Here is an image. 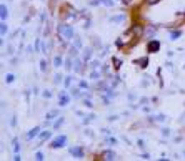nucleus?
Instances as JSON below:
<instances>
[{
  "label": "nucleus",
  "mask_w": 185,
  "mask_h": 161,
  "mask_svg": "<svg viewBox=\"0 0 185 161\" xmlns=\"http://www.w3.org/2000/svg\"><path fill=\"white\" fill-rule=\"evenodd\" d=\"M57 30H59V33L62 35L65 40H72V37H73V28H72L70 25H60Z\"/></svg>",
  "instance_id": "f257e3e1"
},
{
  "label": "nucleus",
  "mask_w": 185,
  "mask_h": 161,
  "mask_svg": "<svg viewBox=\"0 0 185 161\" xmlns=\"http://www.w3.org/2000/svg\"><path fill=\"white\" fill-rule=\"evenodd\" d=\"M65 143H67V136L65 135H60V136H57L54 141H52V148H62V146H65Z\"/></svg>",
  "instance_id": "f03ea898"
},
{
  "label": "nucleus",
  "mask_w": 185,
  "mask_h": 161,
  "mask_svg": "<svg viewBox=\"0 0 185 161\" xmlns=\"http://www.w3.org/2000/svg\"><path fill=\"white\" fill-rule=\"evenodd\" d=\"M70 154L72 156H77V158H82L84 156V149L80 148V146H73V148H70Z\"/></svg>",
  "instance_id": "7ed1b4c3"
},
{
  "label": "nucleus",
  "mask_w": 185,
  "mask_h": 161,
  "mask_svg": "<svg viewBox=\"0 0 185 161\" xmlns=\"http://www.w3.org/2000/svg\"><path fill=\"white\" fill-rule=\"evenodd\" d=\"M159 48H160V43L157 42V40H152V42L148 43V51H152V53L159 51Z\"/></svg>",
  "instance_id": "20e7f679"
},
{
  "label": "nucleus",
  "mask_w": 185,
  "mask_h": 161,
  "mask_svg": "<svg viewBox=\"0 0 185 161\" xmlns=\"http://www.w3.org/2000/svg\"><path fill=\"white\" fill-rule=\"evenodd\" d=\"M38 131H40V128H34V130H30L29 133H27V140H32V138H35V136L38 135Z\"/></svg>",
  "instance_id": "39448f33"
},
{
  "label": "nucleus",
  "mask_w": 185,
  "mask_h": 161,
  "mask_svg": "<svg viewBox=\"0 0 185 161\" xmlns=\"http://www.w3.org/2000/svg\"><path fill=\"white\" fill-rule=\"evenodd\" d=\"M68 102H70V98H68L65 93H62V95H60V102H59V105H60V106H65Z\"/></svg>",
  "instance_id": "423d86ee"
},
{
  "label": "nucleus",
  "mask_w": 185,
  "mask_h": 161,
  "mask_svg": "<svg viewBox=\"0 0 185 161\" xmlns=\"http://www.w3.org/2000/svg\"><path fill=\"white\" fill-rule=\"evenodd\" d=\"M0 12H2V13H0V15H2V20L5 22V18L9 17V12H7V7H5V5H2V7H0Z\"/></svg>",
  "instance_id": "0eeeda50"
},
{
  "label": "nucleus",
  "mask_w": 185,
  "mask_h": 161,
  "mask_svg": "<svg viewBox=\"0 0 185 161\" xmlns=\"http://www.w3.org/2000/svg\"><path fill=\"white\" fill-rule=\"evenodd\" d=\"M114 158H115V154L112 151H105V153H104V160H114Z\"/></svg>",
  "instance_id": "6e6552de"
},
{
  "label": "nucleus",
  "mask_w": 185,
  "mask_h": 161,
  "mask_svg": "<svg viewBox=\"0 0 185 161\" xmlns=\"http://www.w3.org/2000/svg\"><path fill=\"white\" fill-rule=\"evenodd\" d=\"M57 115H59V110H54V111H50V113H47L45 118H47V120H52V118H55Z\"/></svg>",
  "instance_id": "1a4fd4ad"
},
{
  "label": "nucleus",
  "mask_w": 185,
  "mask_h": 161,
  "mask_svg": "<svg viewBox=\"0 0 185 161\" xmlns=\"http://www.w3.org/2000/svg\"><path fill=\"white\" fill-rule=\"evenodd\" d=\"M125 20V15H117V17H112L110 22H123Z\"/></svg>",
  "instance_id": "9d476101"
},
{
  "label": "nucleus",
  "mask_w": 185,
  "mask_h": 161,
  "mask_svg": "<svg viewBox=\"0 0 185 161\" xmlns=\"http://www.w3.org/2000/svg\"><path fill=\"white\" fill-rule=\"evenodd\" d=\"M170 37H172V40H177V38L180 37V30H173L172 33H170Z\"/></svg>",
  "instance_id": "9b49d317"
},
{
  "label": "nucleus",
  "mask_w": 185,
  "mask_h": 161,
  "mask_svg": "<svg viewBox=\"0 0 185 161\" xmlns=\"http://www.w3.org/2000/svg\"><path fill=\"white\" fill-rule=\"evenodd\" d=\"M54 65L59 68L60 65H62V57H55V58H54Z\"/></svg>",
  "instance_id": "f8f14e48"
},
{
  "label": "nucleus",
  "mask_w": 185,
  "mask_h": 161,
  "mask_svg": "<svg viewBox=\"0 0 185 161\" xmlns=\"http://www.w3.org/2000/svg\"><path fill=\"white\" fill-rule=\"evenodd\" d=\"M137 63H140V67L145 68V67H147V63H148V58H140L139 62H137Z\"/></svg>",
  "instance_id": "ddd939ff"
},
{
  "label": "nucleus",
  "mask_w": 185,
  "mask_h": 161,
  "mask_svg": "<svg viewBox=\"0 0 185 161\" xmlns=\"http://www.w3.org/2000/svg\"><path fill=\"white\" fill-rule=\"evenodd\" d=\"M90 57H92V50H90V48H87V50H85V53H84V60L87 62Z\"/></svg>",
  "instance_id": "4468645a"
},
{
  "label": "nucleus",
  "mask_w": 185,
  "mask_h": 161,
  "mask_svg": "<svg viewBox=\"0 0 185 161\" xmlns=\"http://www.w3.org/2000/svg\"><path fill=\"white\" fill-rule=\"evenodd\" d=\"M50 138V131H43L40 133V140H48Z\"/></svg>",
  "instance_id": "2eb2a0df"
},
{
  "label": "nucleus",
  "mask_w": 185,
  "mask_h": 161,
  "mask_svg": "<svg viewBox=\"0 0 185 161\" xmlns=\"http://www.w3.org/2000/svg\"><path fill=\"white\" fill-rule=\"evenodd\" d=\"M40 70H42V72H45V70H47V62H45V60L40 62Z\"/></svg>",
  "instance_id": "dca6fc26"
},
{
  "label": "nucleus",
  "mask_w": 185,
  "mask_h": 161,
  "mask_svg": "<svg viewBox=\"0 0 185 161\" xmlns=\"http://www.w3.org/2000/svg\"><path fill=\"white\" fill-rule=\"evenodd\" d=\"M7 30H9V27H7V23L4 22V23H2V35H5V33H7Z\"/></svg>",
  "instance_id": "f3484780"
},
{
  "label": "nucleus",
  "mask_w": 185,
  "mask_h": 161,
  "mask_svg": "<svg viewBox=\"0 0 185 161\" xmlns=\"http://www.w3.org/2000/svg\"><path fill=\"white\" fill-rule=\"evenodd\" d=\"M35 160L42 161V160H43V154H42V153H40V151H37V153H35Z\"/></svg>",
  "instance_id": "a211bd4d"
},
{
  "label": "nucleus",
  "mask_w": 185,
  "mask_h": 161,
  "mask_svg": "<svg viewBox=\"0 0 185 161\" xmlns=\"http://www.w3.org/2000/svg\"><path fill=\"white\" fill-rule=\"evenodd\" d=\"M13 80H15V76H13L12 73H9V75H7V83H12Z\"/></svg>",
  "instance_id": "6ab92c4d"
},
{
  "label": "nucleus",
  "mask_w": 185,
  "mask_h": 161,
  "mask_svg": "<svg viewBox=\"0 0 185 161\" xmlns=\"http://www.w3.org/2000/svg\"><path fill=\"white\" fill-rule=\"evenodd\" d=\"M73 68H75V72H80V70H82V67H80V62H79V60H75V67H73Z\"/></svg>",
  "instance_id": "aec40b11"
},
{
  "label": "nucleus",
  "mask_w": 185,
  "mask_h": 161,
  "mask_svg": "<svg viewBox=\"0 0 185 161\" xmlns=\"http://www.w3.org/2000/svg\"><path fill=\"white\" fill-rule=\"evenodd\" d=\"M114 63H115V68H120V65H122V62L118 58H114Z\"/></svg>",
  "instance_id": "412c9836"
},
{
  "label": "nucleus",
  "mask_w": 185,
  "mask_h": 161,
  "mask_svg": "<svg viewBox=\"0 0 185 161\" xmlns=\"http://www.w3.org/2000/svg\"><path fill=\"white\" fill-rule=\"evenodd\" d=\"M65 68H67V70H72V60H67V62H65Z\"/></svg>",
  "instance_id": "4be33fe9"
},
{
  "label": "nucleus",
  "mask_w": 185,
  "mask_h": 161,
  "mask_svg": "<svg viewBox=\"0 0 185 161\" xmlns=\"http://www.w3.org/2000/svg\"><path fill=\"white\" fill-rule=\"evenodd\" d=\"M97 76H100V73H98L97 70H93V72H92V78H93V80H97Z\"/></svg>",
  "instance_id": "5701e85b"
},
{
  "label": "nucleus",
  "mask_w": 185,
  "mask_h": 161,
  "mask_svg": "<svg viewBox=\"0 0 185 161\" xmlns=\"http://www.w3.org/2000/svg\"><path fill=\"white\" fill-rule=\"evenodd\" d=\"M62 123H63V118H60L59 121H55V125H54V126H55V128H59V126H60V125H62Z\"/></svg>",
  "instance_id": "b1692460"
},
{
  "label": "nucleus",
  "mask_w": 185,
  "mask_h": 161,
  "mask_svg": "<svg viewBox=\"0 0 185 161\" xmlns=\"http://www.w3.org/2000/svg\"><path fill=\"white\" fill-rule=\"evenodd\" d=\"M84 105H85V106H88V108H92V106H93L90 100H85V102H84Z\"/></svg>",
  "instance_id": "393cba45"
},
{
  "label": "nucleus",
  "mask_w": 185,
  "mask_h": 161,
  "mask_svg": "<svg viewBox=\"0 0 185 161\" xmlns=\"http://www.w3.org/2000/svg\"><path fill=\"white\" fill-rule=\"evenodd\" d=\"M13 144H15V146H13V149H15V153H18V149H20V144H17V141H13Z\"/></svg>",
  "instance_id": "a878e982"
},
{
  "label": "nucleus",
  "mask_w": 185,
  "mask_h": 161,
  "mask_svg": "<svg viewBox=\"0 0 185 161\" xmlns=\"http://www.w3.org/2000/svg\"><path fill=\"white\" fill-rule=\"evenodd\" d=\"M80 45H82V42H80V38H75V47L80 48Z\"/></svg>",
  "instance_id": "bb28decb"
},
{
  "label": "nucleus",
  "mask_w": 185,
  "mask_h": 161,
  "mask_svg": "<svg viewBox=\"0 0 185 161\" xmlns=\"http://www.w3.org/2000/svg\"><path fill=\"white\" fill-rule=\"evenodd\" d=\"M55 83H59V81H62V76H60V75H55Z\"/></svg>",
  "instance_id": "cd10ccee"
},
{
  "label": "nucleus",
  "mask_w": 185,
  "mask_h": 161,
  "mask_svg": "<svg viewBox=\"0 0 185 161\" xmlns=\"http://www.w3.org/2000/svg\"><path fill=\"white\" fill-rule=\"evenodd\" d=\"M65 86H70V76H67V78H65Z\"/></svg>",
  "instance_id": "c85d7f7f"
},
{
  "label": "nucleus",
  "mask_w": 185,
  "mask_h": 161,
  "mask_svg": "<svg viewBox=\"0 0 185 161\" xmlns=\"http://www.w3.org/2000/svg\"><path fill=\"white\" fill-rule=\"evenodd\" d=\"M43 96H45V98H50L52 93H50V91H43Z\"/></svg>",
  "instance_id": "c756f323"
},
{
  "label": "nucleus",
  "mask_w": 185,
  "mask_h": 161,
  "mask_svg": "<svg viewBox=\"0 0 185 161\" xmlns=\"http://www.w3.org/2000/svg\"><path fill=\"white\" fill-rule=\"evenodd\" d=\"M109 143H110V144H115V143H117V140H115V138H110Z\"/></svg>",
  "instance_id": "7c9ffc66"
},
{
  "label": "nucleus",
  "mask_w": 185,
  "mask_h": 161,
  "mask_svg": "<svg viewBox=\"0 0 185 161\" xmlns=\"http://www.w3.org/2000/svg\"><path fill=\"white\" fill-rule=\"evenodd\" d=\"M80 88H87V83L85 81H80Z\"/></svg>",
  "instance_id": "2f4dec72"
},
{
  "label": "nucleus",
  "mask_w": 185,
  "mask_h": 161,
  "mask_svg": "<svg viewBox=\"0 0 185 161\" xmlns=\"http://www.w3.org/2000/svg\"><path fill=\"white\" fill-rule=\"evenodd\" d=\"M104 4H107V5H114V2H112V0H104Z\"/></svg>",
  "instance_id": "473e14b6"
},
{
  "label": "nucleus",
  "mask_w": 185,
  "mask_h": 161,
  "mask_svg": "<svg viewBox=\"0 0 185 161\" xmlns=\"http://www.w3.org/2000/svg\"><path fill=\"white\" fill-rule=\"evenodd\" d=\"M148 4H157V2H160V0H147Z\"/></svg>",
  "instance_id": "72a5a7b5"
}]
</instances>
